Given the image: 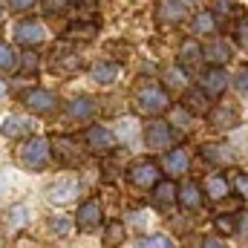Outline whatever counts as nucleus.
<instances>
[{
	"label": "nucleus",
	"mask_w": 248,
	"mask_h": 248,
	"mask_svg": "<svg viewBox=\"0 0 248 248\" xmlns=\"http://www.w3.org/2000/svg\"><path fill=\"white\" fill-rule=\"evenodd\" d=\"M124 240V222H110L107 225V246H119Z\"/></svg>",
	"instance_id": "cd10ccee"
},
{
	"label": "nucleus",
	"mask_w": 248,
	"mask_h": 248,
	"mask_svg": "<svg viewBox=\"0 0 248 248\" xmlns=\"http://www.w3.org/2000/svg\"><path fill=\"white\" fill-rule=\"evenodd\" d=\"M26 222H29V208H26L23 202L12 205V208L3 214V225H6V231H17V228H23Z\"/></svg>",
	"instance_id": "dca6fc26"
},
{
	"label": "nucleus",
	"mask_w": 248,
	"mask_h": 248,
	"mask_svg": "<svg viewBox=\"0 0 248 248\" xmlns=\"http://www.w3.org/2000/svg\"><path fill=\"white\" fill-rule=\"evenodd\" d=\"M168 104H170V95L162 87H153V84L139 90V95H136V110L141 116H159V113L168 110Z\"/></svg>",
	"instance_id": "f03ea898"
},
{
	"label": "nucleus",
	"mask_w": 248,
	"mask_h": 248,
	"mask_svg": "<svg viewBox=\"0 0 248 248\" xmlns=\"http://www.w3.org/2000/svg\"><path fill=\"white\" fill-rule=\"evenodd\" d=\"M23 104L32 113H38V116H52L58 110V95L49 93V90H44V87H35V90L23 93Z\"/></svg>",
	"instance_id": "7ed1b4c3"
},
{
	"label": "nucleus",
	"mask_w": 248,
	"mask_h": 248,
	"mask_svg": "<svg viewBox=\"0 0 248 248\" xmlns=\"http://www.w3.org/2000/svg\"><path fill=\"white\" fill-rule=\"evenodd\" d=\"M237 231H240V237H248V214H243V217H240Z\"/></svg>",
	"instance_id": "4c0bfd02"
},
{
	"label": "nucleus",
	"mask_w": 248,
	"mask_h": 248,
	"mask_svg": "<svg viewBox=\"0 0 248 248\" xmlns=\"http://www.w3.org/2000/svg\"><path fill=\"white\" fill-rule=\"evenodd\" d=\"M182 110L193 113V116H211V95L205 90H187L185 101H182Z\"/></svg>",
	"instance_id": "ddd939ff"
},
{
	"label": "nucleus",
	"mask_w": 248,
	"mask_h": 248,
	"mask_svg": "<svg viewBox=\"0 0 248 248\" xmlns=\"http://www.w3.org/2000/svg\"><path fill=\"white\" fill-rule=\"evenodd\" d=\"M159 165L156 162H147V159H141V162H133L130 165V170H127V176H130V182L136 187H156L159 185Z\"/></svg>",
	"instance_id": "39448f33"
},
{
	"label": "nucleus",
	"mask_w": 248,
	"mask_h": 248,
	"mask_svg": "<svg viewBox=\"0 0 248 248\" xmlns=\"http://www.w3.org/2000/svg\"><path fill=\"white\" fill-rule=\"evenodd\" d=\"M49 150H52L55 162H61V165H78V159H81L78 144H75L69 136H55V139L49 141Z\"/></svg>",
	"instance_id": "6e6552de"
},
{
	"label": "nucleus",
	"mask_w": 248,
	"mask_h": 248,
	"mask_svg": "<svg viewBox=\"0 0 248 248\" xmlns=\"http://www.w3.org/2000/svg\"><path fill=\"white\" fill-rule=\"evenodd\" d=\"M237 87H243V90H248V72H243V75L237 78Z\"/></svg>",
	"instance_id": "58836bf2"
},
{
	"label": "nucleus",
	"mask_w": 248,
	"mask_h": 248,
	"mask_svg": "<svg viewBox=\"0 0 248 248\" xmlns=\"http://www.w3.org/2000/svg\"><path fill=\"white\" fill-rule=\"evenodd\" d=\"M93 38L95 35V23H72L69 26V38Z\"/></svg>",
	"instance_id": "c85d7f7f"
},
{
	"label": "nucleus",
	"mask_w": 248,
	"mask_h": 248,
	"mask_svg": "<svg viewBox=\"0 0 248 248\" xmlns=\"http://www.w3.org/2000/svg\"><path fill=\"white\" fill-rule=\"evenodd\" d=\"M20 66V55L6 44V41H0V69L3 72H15Z\"/></svg>",
	"instance_id": "b1692460"
},
{
	"label": "nucleus",
	"mask_w": 248,
	"mask_h": 248,
	"mask_svg": "<svg viewBox=\"0 0 248 248\" xmlns=\"http://www.w3.org/2000/svg\"><path fill=\"white\" fill-rule=\"evenodd\" d=\"M165 81H168V87H170V90L185 87V72H182V69H173V72H168V78H165Z\"/></svg>",
	"instance_id": "2f4dec72"
},
{
	"label": "nucleus",
	"mask_w": 248,
	"mask_h": 248,
	"mask_svg": "<svg viewBox=\"0 0 248 248\" xmlns=\"http://www.w3.org/2000/svg\"><path fill=\"white\" fill-rule=\"evenodd\" d=\"M3 6H6L9 12H26V9L35 6V0H3Z\"/></svg>",
	"instance_id": "7c9ffc66"
},
{
	"label": "nucleus",
	"mask_w": 248,
	"mask_h": 248,
	"mask_svg": "<svg viewBox=\"0 0 248 248\" xmlns=\"http://www.w3.org/2000/svg\"><path fill=\"white\" fill-rule=\"evenodd\" d=\"M196 61H202V46L196 44V41H185L182 44V63H196Z\"/></svg>",
	"instance_id": "a878e982"
},
{
	"label": "nucleus",
	"mask_w": 248,
	"mask_h": 248,
	"mask_svg": "<svg viewBox=\"0 0 248 248\" xmlns=\"http://www.w3.org/2000/svg\"><path fill=\"white\" fill-rule=\"evenodd\" d=\"M202 156L208 162H214V165H234V159H237L228 144H205L202 147Z\"/></svg>",
	"instance_id": "2eb2a0df"
},
{
	"label": "nucleus",
	"mask_w": 248,
	"mask_h": 248,
	"mask_svg": "<svg viewBox=\"0 0 248 248\" xmlns=\"http://www.w3.org/2000/svg\"><path fill=\"white\" fill-rule=\"evenodd\" d=\"M75 222H78L81 231H93V228H98V225H101V202H98V199H87V202L78 208Z\"/></svg>",
	"instance_id": "1a4fd4ad"
},
{
	"label": "nucleus",
	"mask_w": 248,
	"mask_h": 248,
	"mask_svg": "<svg viewBox=\"0 0 248 248\" xmlns=\"http://www.w3.org/2000/svg\"><path fill=\"white\" fill-rule=\"evenodd\" d=\"M84 141H87V147H90L93 153H98V156H107V153L116 150V136H113V130H107L104 124H93V127L84 133Z\"/></svg>",
	"instance_id": "20e7f679"
},
{
	"label": "nucleus",
	"mask_w": 248,
	"mask_h": 248,
	"mask_svg": "<svg viewBox=\"0 0 248 248\" xmlns=\"http://www.w3.org/2000/svg\"><path fill=\"white\" fill-rule=\"evenodd\" d=\"M211 122L217 127H222V130H231L237 124V113L231 107H219V110H211Z\"/></svg>",
	"instance_id": "393cba45"
},
{
	"label": "nucleus",
	"mask_w": 248,
	"mask_h": 248,
	"mask_svg": "<svg viewBox=\"0 0 248 248\" xmlns=\"http://www.w3.org/2000/svg\"><path fill=\"white\" fill-rule=\"evenodd\" d=\"M202 248H228V246H225V243H222L219 237H208V240L202 243Z\"/></svg>",
	"instance_id": "c9c22d12"
},
{
	"label": "nucleus",
	"mask_w": 248,
	"mask_h": 248,
	"mask_svg": "<svg viewBox=\"0 0 248 248\" xmlns=\"http://www.w3.org/2000/svg\"><path fill=\"white\" fill-rule=\"evenodd\" d=\"M173 202H179V187L173 185V182H159V185L153 187V205L168 208Z\"/></svg>",
	"instance_id": "f3484780"
},
{
	"label": "nucleus",
	"mask_w": 248,
	"mask_h": 248,
	"mask_svg": "<svg viewBox=\"0 0 248 248\" xmlns=\"http://www.w3.org/2000/svg\"><path fill=\"white\" fill-rule=\"evenodd\" d=\"M225 193H228L225 176H211V179H208V196H211V199H222Z\"/></svg>",
	"instance_id": "bb28decb"
},
{
	"label": "nucleus",
	"mask_w": 248,
	"mask_h": 248,
	"mask_svg": "<svg viewBox=\"0 0 248 248\" xmlns=\"http://www.w3.org/2000/svg\"><path fill=\"white\" fill-rule=\"evenodd\" d=\"M243 46H248V26H243Z\"/></svg>",
	"instance_id": "ea45409f"
},
{
	"label": "nucleus",
	"mask_w": 248,
	"mask_h": 248,
	"mask_svg": "<svg viewBox=\"0 0 248 248\" xmlns=\"http://www.w3.org/2000/svg\"><path fill=\"white\" fill-rule=\"evenodd\" d=\"M202 58H208L214 66H217V63H225L228 58H231V46H228L225 41H214V44L202 52Z\"/></svg>",
	"instance_id": "412c9836"
},
{
	"label": "nucleus",
	"mask_w": 248,
	"mask_h": 248,
	"mask_svg": "<svg viewBox=\"0 0 248 248\" xmlns=\"http://www.w3.org/2000/svg\"><path fill=\"white\" fill-rule=\"evenodd\" d=\"M3 93H6V84H3V81H0V95H3Z\"/></svg>",
	"instance_id": "a19ab883"
},
{
	"label": "nucleus",
	"mask_w": 248,
	"mask_h": 248,
	"mask_svg": "<svg viewBox=\"0 0 248 248\" xmlns=\"http://www.w3.org/2000/svg\"><path fill=\"white\" fill-rule=\"evenodd\" d=\"M165 170H168L170 176L185 173V170H187V153H185V150H170V153L165 156Z\"/></svg>",
	"instance_id": "aec40b11"
},
{
	"label": "nucleus",
	"mask_w": 248,
	"mask_h": 248,
	"mask_svg": "<svg viewBox=\"0 0 248 248\" xmlns=\"http://www.w3.org/2000/svg\"><path fill=\"white\" fill-rule=\"evenodd\" d=\"M35 130V122L26 119V116H6L3 124H0V133L6 139H20V136H32Z\"/></svg>",
	"instance_id": "9b49d317"
},
{
	"label": "nucleus",
	"mask_w": 248,
	"mask_h": 248,
	"mask_svg": "<svg viewBox=\"0 0 248 248\" xmlns=\"http://www.w3.org/2000/svg\"><path fill=\"white\" fill-rule=\"evenodd\" d=\"M136 248H173V243L168 237H147V240H141Z\"/></svg>",
	"instance_id": "c756f323"
},
{
	"label": "nucleus",
	"mask_w": 248,
	"mask_h": 248,
	"mask_svg": "<svg viewBox=\"0 0 248 248\" xmlns=\"http://www.w3.org/2000/svg\"><path fill=\"white\" fill-rule=\"evenodd\" d=\"M225 87H228V72H225L222 66H211V69L202 75V90H205L211 98L222 95V93H225Z\"/></svg>",
	"instance_id": "f8f14e48"
},
{
	"label": "nucleus",
	"mask_w": 248,
	"mask_h": 248,
	"mask_svg": "<svg viewBox=\"0 0 248 248\" xmlns=\"http://www.w3.org/2000/svg\"><path fill=\"white\" fill-rule=\"evenodd\" d=\"M217 228H219L222 234H231V231H237L234 219H228V217H217Z\"/></svg>",
	"instance_id": "f704fd0d"
},
{
	"label": "nucleus",
	"mask_w": 248,
	"mask_h": 248,
	"mask_svg": "<svg viewBox=\"0 0 248 248\" xmlns=\"http://www.w3.org/2000/svg\"><path fill=\"white\" fill-rule=\"evenodd\" d=\"M119 78V63H98V66H93V81L95 84H113Z\"/></svg>",
	"instance_id": "4be33fe9"
},
{
	"label": "nucleus",
	"mask_w": 248,
	"mask_h": 248,
	"mask_svg": "<svg viewBox=\"0 0 248 248\" xmlns=\"http://www.w3.org/2000/svg\"><path fill=\"white\" fill-rule=\"evenodd\" d=\"M49 228H52V231H55V234H69V219H66V217H55V219H52V222H49Z\"/></svg>",
	"instance_id": "473e14b6"
},
{
	"label": "nucleus",
	"mask_w": 248,
	"mask_h": 248,
	"mask_svg": "<svg viewBox=\"0 0 248 248\" xmlns=\"http://www.w3.org/2000/svg\"><path fill=\"white\" fill-rule=\"evenodd\" d=\"M173 141H176V133H173L170 124H165V122L147 124V130H144V144H147L150 150H168Z\"/></svg>",
	"instance_id": "423d86ee"
},
{
	"label": "nucleus",
	"mask_w": 248,
	"mask_h": 248,
	"mask_svg": "<svg viewBox=\"0 0 248 248\" xmlns=\"http://www.w3.org/2000/svg\"><path fill=\"white\" fill-rule=\"evenodd\" d=\"M159 17L165 23H179V20L187 17V6L182 0H162L159 3Z\"/></svg>",
	"instance_id": "4468645a"
},
{
	"label": "nucleus",
	"mask_w": 248,
	"mask_h": 248,
	"mask_svg": "<svg viewBox=\"0 0 248 248\" xmlns=\"http://www.w3.org/2000/svg\"><path fill=\"white\" fill-rule=\"evenodd\" d=\"M66 113H69L72 119H81V122H84V119H90V116L95 113V104L81 95V98H72V101L66 104Z\"/></svg>",
	"instance_id": "6ab92c4d"
},
{
	"label": "nucleus",
	"mask_w": 248,
	"mask_h": 248,
	"mask_svg": "<svg viewBox=\"0 0 248 248\" xmlns=\"http://www.w3.org/2000/svg\"><path fill=\"white\" fill-rule=\"evenodd\" d=\"M193 32L199 35H214L217 32V15L214 12H199L193 17Z\"/></svg>",
	"instance_id": "5701e85b"
},
{
	"label": "nucleus",
	"mask_w": 248,
	"mask_h": 248,
	"mask_svg": "<svg viewBox=\"0 0 248 248\" xmlns=\"http://www.w3.org/2000/svg\"><path fill=\"white\" fill-rule=\"evenodd\" d=\"M44 3H46V9H49V12H61L69 0H44Z\"/></svg>",
	"instance_id": "e433bc0d"
},
{
	"label": "nucleus",
	"mask_w": 248,
	"mask_h": 248,
	"mask_svg": "<svg viewBox=\"0 0 248 248\" xmlns=\"http://www.w3.org/2000/svg\"><path fill=\"white\" fill-rule=\"evenodd\" d=\"M234 187H237L240 196L248 199V173H237V176H234Z\"/></svg>",
	"instance_id": "72a5a7b5"
},
{
	"label": "nucleus",
	"mask_w": 248,
	"mask_h": 248,
	"mask_svg": "<svg viewBox=\"0 0 248 248\" xmlns=\"http://www.w3.org/2000/svg\"><path fill=\"white\" fill-rule=\"evenodd\" d=\"M44 38H46V29L38 20H20L15 26V41L23 46H38V44H44Z\"/></svg>",
	"instance_id": "0eeeda50"
},
{
	"label": "nucleus",
	"mask_w": 248,
	"mask_h": 248,
	"mask_svg": "<svg viewBox=\"0 0 248 248\" xmlns=\"http://www.w3.org/2000/svg\"><path fill=\"white\" fill-rule=\"evenodd\" d=\"M49 156L52 150H49V141L44 139H26L20 147V165L26 170H44L49 165Z\"/></svg>",
	"instance_id": "f257e3e1"
},
{
	"label": "nucleus",
	"mask_w": 248,
	"mask_h": 248,
	"mask_svg": "<svg viewBox=\"0 0 248 248\" xmlns=\"http://www.w3.org/2000/svg\"><path fill=\"white\" fill-rule=\"evenodd\" d=\"M179 205L187 208V211L199 208L202 205V187L196 185V182H185V185L179 187Z\"/></svg>",
	"instance_id": "a211bd4d"
},
{
	"label": "nucleus",
	"mask_w": 248,
	"mask_h": 248,
	"mask_svg": "<svg viewBox=\"0 0 248 248\" xmlns=\"http://www.w3.org/2000/svg\"><path fill=\"white\" fill-rule=\"evenodd\" d=\"M78 179H58L55 185H49L46 190V196H49V202H55V205H66V202H72L75 196H78Z\"/></svg>",
	"instance_id": "9d476101"
}]
</instances>
